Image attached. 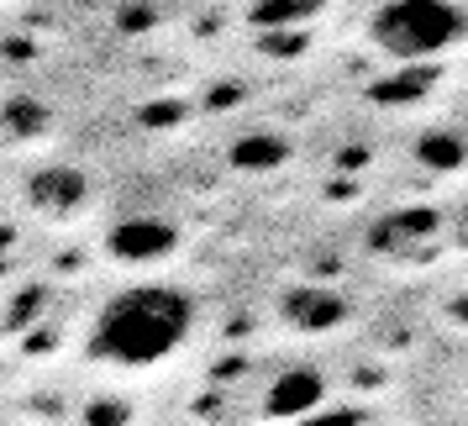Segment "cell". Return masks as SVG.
<instances>
[{"label": "cell", "instance_id": "cell-9", "mask_svg": "<svg viewBox=\"0 0 468 426\" xmlns=\"http://www.w3.org/2000/svg\"><path fill=\"white\" fill-rule=\"evenodd\" d=\"M421 158H426V164H437V169H452V164L463 158V148L442 132V137H426V143H421Z\"/></svg>", "mask_w": 468, "mask_h": 426}, {"label": "cell", "instance_id": "cell-4", "mask_svg": "<svg viewBox=\"0 0 468 426\" xmlns=\"http://www.w3.org/2000/svg\"><path fill=\"white\" fill-rule=\"evenodd\" d=\"M80 195H85V179H80V174H69V169H48L43 179L32 185V200H37V206H43L48 216L69 211V206H74Z\"/></svg>", "mask_w": 468, "mask_h": 426}, {"label": "cell", "instance_id": "cell-7", "mask_svg": "<svg viewBox=\"0 0 468 426\" xmlns=\"http://www.w3.org/2000/svg\"><path fill=\"white\" fill-rule=\"evenodd\" d=\"M316 400H321L316 374H290V379H279V389H274V410H284V416H300V410H311Z\"/></svg>", "mask_w": 468, "mask_h": 426}, {"label": "cell", "instance_id": "cell-5", "mask_svg": "<svg viewBox=\"0 0 468 426\" xmlns=\"http://www.w3.org/2000/svg\"><path fill=\"white\" fill-rule=\"evenodd\" d=\"M232 164L242 174H269L274 164H284V137H269V132H253L232 148Z\"/></svg>", "mask_w": 468, "mask_h": 426}, {"label": "cell", "instance_id": "cell-2", "mask_svg": "<svg viewBox=\"0 0 468 426\" xmlns=\"http://www.w3.org/2000/svg\"><path fill=\"white\" fill-rule=\"evenodd\" d=\"M463 32H468V22L452 0H389L368 22L374 48L389 53V59H400V64L437 59L452 43H463Z\"/></svg>", "mask_w": 468, "mask_h": 426}, {"label": "cell", "instance_id": "cell-1", "mask_svg": "<svg viewBox=\"0 0 468 426\" xmlns=\"http://www.w3.org/2000/svg\"><path fill=\"white\" fill-rule=\"evenodd\" d=\"M195 326V300L169 284H143L116 295L90 326V358L116 368H148L179 353V342Z\"/></svg>", "mask_w": 468, "mask_h": 426}, {"label": "cell", "instance_id": "cell-8", "mask_svg": "<svg viewBox=\"0 0 468 426\" xmlns=\"http://www.w3.org/2000/svg\"><path fill=\"white\" fill-rule=\"evenodd\" d=\"M316 11V0H263L253 11V22L274 27V22H300V16H311Z\"/></svg>", "mask_w": 468, "mask_h": 426}, {"label": "cell", "instance_id": "cell-3", "mask_svg": "<svg viewBox=\"0 0 468 426\" xmlns=\"http://www.w3.org/2000/svg\"><path fill=\"white\" fill-rule=\"evenodd\" d=\"M174 227L169 221H158V216H132L122 221L116 232H111V258H122V263H153V258L174 253Z\"/></svg>", "mask_w": 468, "mask_h": 426}, {"label": "cell", "instance_id": "cell-6", "mask_svg": "<svg viewBox=\"0 0 468 426\" xmlns=\"http://www.w3.org/2000/svg\"><path fill=\"white\" fill-rule=\"evenodd\" d=\"M284 316L295 321V326H326V321L342 316V300L326 295V290H300V295L284 300Z\"/></svg>", "mask_w": 468, "mask_h": 426}]
</instances>
